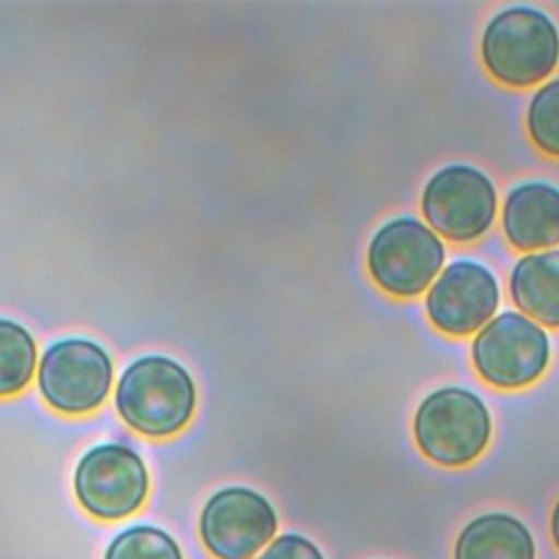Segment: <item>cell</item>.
<instances>
[{
    "instance_id": "17",
    "label": "cell",
    "mask_w": 559,
    "mask_h": 559,
    "mask_svg": "<svg viewBox=\"0 0 559 559\" xmlns=\"http://www.w3.org/2000/svg\"><path fill=\"white\" fill-rule=\"evenodd\" d=\"M255 559H325V557L310 539L295 533H286L275 537Z\"/></svg>"
},
{
    "instance_id": "5",
    "label": "cell",
    "mask_w": 559,
    "mask_h": 559,
    "mask_svg": "<svg viewBox=\"0 0 559 559\" xmlns=\"http://www.w3.org/2000/svg\"><path fill=\"white\" fill-rule=\"evenodd\" d=\"M550 356L542 325L520 312L493 317L474 338L472 358L478 376L500 389H520L535 382Z\"/></svg>"
},
{
    "instance_id": "1",
    "label": "cell",
    "mask_w": 559,
    "mask_h": 559,
    "mask_svg": "<svg viewBox=\"0 0 559 559\" xmlns=\"http://www.w3.org/2000/svg\"><path fill=\"white\" fill-rule=\"evenodd\" d=\"M197 391L190 373L166 356L131 362L116 386L120 417L140 435L170 437L192 417Z\"/></svg>"
},
{
    "instance_id": "10",
    "label": "cell",
    "mask_w": 559,
    "mask_h": 559,
    "mask_svg": "<svg viewBox=\"0 0 559 559\" xmlns=\"http://www.w3.org/2000/svg\"><path fill=\"white\" fill-rule=\"evenodd\" d=\"M498 297V282L489 269L472 260H456L432 284L426 310L441 332L465 336L489 323Z\"/></svg>"
},
{
    "instance_id": "3",
    "label": "cell",
    "mask_w": 559,
    "mask_h": 559,
    "mask_svg": "<svg viewBox=\"0 0 559 559\" xmlns=\"http://www.w3.org/2000/svg\"><path fill=\"white\" fill-rule=\"evenodd\" d=\"M413 430L419 450L430 461L459 467L472 463L487 448L491 417L476 393L445 386L419 404Z\"/></svg>"
},
{
    "instance_id": "2",
    "label": "cell",
    "mask_w": 559,
    "mask_h": 559,
    "mask_svg": "<svg viewBox=\"0 0 559 559\" xmlns=\"http://www.w3.org/2000/svg\"><path fill=\"white\" fill-rule=\"evenodd\" d=\"M483 61L500 83L524 87L546 79L559 61V33L552 20L531 7H509L485 26Z\"/></svg>"
},
{
    "instance_id": "9",
    "label": "cell",
    "mask_w": 559,
    "mask_h": 559,
    "mask_svg": "<svg viewBox=\"0 0 559 559\" xmlns=\"http://www.w3.org/2000/svg\"><path fill=\"white\" fill-rule=\"evenodd\" d=\"M277 531L271 502L249 487H225L203 507L199 535L216 559H251Z\"/></svg>"
},
{
    "instance_id": "6",
    "label": "cell",
    "mask_w": 559,
    "mask_h": 559,
    "mask_svg": "<svg viewBox=\"0 0 559 559\" xmlns=\"http://www.w3.org/2000/svg\"><path fill=\"white\" fill-rule=\"evenodd\" d=\"M37 380L50 408L83 415L105 402L111 386V360L94 341L63 338L44 352Z\"/></svg>"
},
{
    "instance_id": "13",
    "label": "cell",
    "mask_w": 559,
    "mask_h": 559,
    "mask_svg": "<svg viewBox=\"0 0 559 559\" xmlns=\"http://www.w3.org/2000/svg\"><path fill=\"white\" fill-rule=\"evenodd\" d=\"M515 306L548 328H559V249L528 253L511 271Z\"/></svg>"
},
{
    "instance_id": "14",
    "label": "cell",
    "mask_w": 559,
    "mask_h": 559,
    "mask_svg": "<svg viewBox=\"0 0 559 559\" xmlns=\"http://www.w3.org/2000/svg\"><path fill=\"white\" fill-rule=\"evenodd\" d=\"M35 362L37 349L26 328L0 319V397L20 393L31 382Z\"/></svg>"
},
{
    "instance_id": "16",
    "label": "cell",
    "mask_w": 559,
    "mask_h": 559,
    "mask_svg": "<svg viewBox=\"0 0 559 559\" xmlns=\"http://www.w3.org/2000/svg\"><path fill=\"white\" fill-rule=\"evenodd\" d=\"M526 124L533 142L544 153L559 157V79L535 92L528 105Z\"/></svg>"
},
{
    "instance_id": "8",
    "label": "cell",
    "mask_w": 559,
    "mask_h": 559,
    "mask_svg": "<svg viewBox=\"0 0 559 559\" xmlns=\"http://www.w3.org/2000/svg\"><path fill=\"white\" fill-rule=\"evenodd\" d=\"M496 203V188L485 173L465 164H452L426 183L421 212L441 236L467 242L491 227Z\"/></svg>"
},
{
    "instance_id": "12",
    "label": "cell",
    "mask_w": 559,
    "mask_h": 559,
    "mask_svg": "<svg viewBox=\"0 0 559 559\" xmlns=\"http://www.w3.org/2000/svg\"><path fill=\"white\" fill-rule=\"evenodd\" d=\"M454 559H535V542L518 518L485 513L459 533Z\"/></svg>"
},
{
    "instance_id": "4",
    "label": "cell",
    "mask_w": 559,
    "mask_h": 559,
    "mask_svg": "<svg viewBox=\"0 0 559 559\" xmlns=\"http://www.w3.org/2000/svg\"><path fill=\"white\" fill-rule=\"evenodd\" d=\"M443 258L445 249L437 234L417 218L402 216L376 231L367 266L382 290L415 297L435 280Z\"/></svg>"
},
{
    "instance_id": "7",
    "label": "cell",
    "mask_w": 559,
    "mask_h": 559,
    "mask_svg": "<svg viewBox=\"0 0 559 559\" xmlns=\"http://www.w3.org/2000/svg\"><path fill=\"white\" fill-rule=\"evenodd\" d=\"M74 493L90 515L120 520L144 504L148 472L131 448L103 443L81 456L74 469Z\"/></svg>"
},
{
    "instance_id": "18",
    "label": "cell",
    "mask_w": 559,
    "mask_h": 559,
    "mask_svg": "<svg viewBox=\"0 0 559 559\" xmlns=\"http://www.w3.org/2000/svg\"><path fill=\"white\" fill-rule=\"evenodd\" d=\"M550 531H552V542H555V546H557V550H559V500H557V504H555V509H552Z\"/></svg>"
},
{
    "instance_id": "11",
    "label": "cell",
    "mask_w": 559,
    "mask_h": 559,
    "mask_svg": "<svg viewBox=\"0 0 559 559\" xmlns=\"http://www.w3.org/2000/svg\"><path fill=\"white\" fill-rule=\"evenodd\" d=\"M502 225L515 249L559 245V188L544 181L513 188L504 201Z\"/></svg>"
},
{
    "instance_id": "15",
    "label": "cell",
    "mask_w": 559,
    "mask_h": 559,
    "mask_svg": "<svg viewBox=\"0 0 559 559\" xmlns=\"http://www.w3.org/2000/svg\"><path fill=\"white\" fill-rule=\"evenodd\" d=\"M105 559H183L177 542L155 526H129L105 550Z\"/></svg>"
}]
</instances>
